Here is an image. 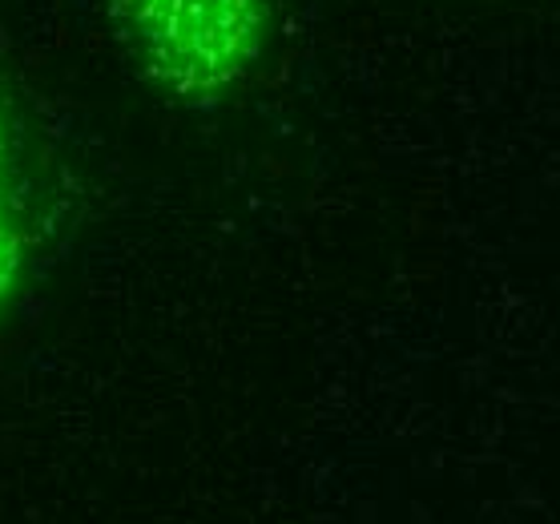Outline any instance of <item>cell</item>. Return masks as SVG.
Masks as SVG:
<instances>
[{"instance_id": "1", "label": "cell", "mask_w": 560, "mask_h": 524, "mask_svg": "<svg viewBox=\"0 0 560 524\" xmlns=\"http://www.w3.org/2000/svg\"><path fill=\"white\" fill-rule=\"evenodd\" d=\"M105 9L145 81L186 109L243 90L275 28V0H105Z\"/></svg>"}, {"instance_id": "2", "label": "cell", "mask_w": 560, "mask_h": 524, "mask_svg": "<svg viewBox=\"0 0 560 524\" xmlns=\"http://www.w3.org/2000/svg\"><path fill=\"white\" fill-rule=\"evenodd\" d=\"M28 270V182L21 117L0 90V319L25 287Z\"/></svg>"}]
</instances>
